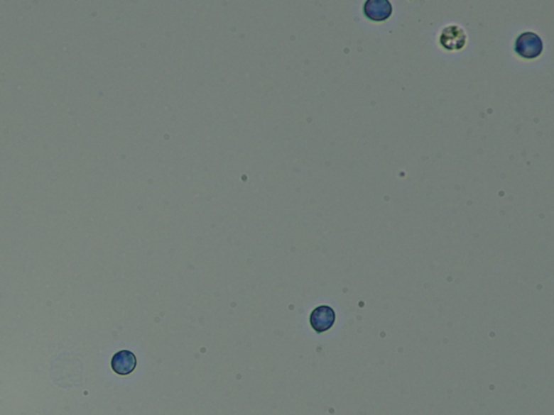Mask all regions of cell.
<instances>
[{"mask_svg":"<svg viewBox=\"0 0 554 415\" xmlns=\"http://www.w3.org/2000/svg\"><path fill=\"white\" fill-rule=\"evenodd\" d=\"M543 50V43L538 35L532 32L521 34L516 39V51L524 59H536Z\"/></svg>","mask_w":554,"mask_h":415,"instance_id":"1","label":"cell"},{"mask_svg":"<svg viewBox=\"0 0 554 415\" xmlns=\"http://www.w3.org/2000/svg\"><path fill=\"white\" fill-rule=\"evenodd\" d=\"M335 321H336V313L327 305L316 307L310 316L311 327L317 333H322L332 329Z\"/></svg>","mask_w":554,"mask_h":415,"instance_id":"2","label":"cell"},{"mask_svg":"<svg viewBox=\"0 0 554 415\" xmlns=\"http://www.w3.org/2000/svg\"><path fill=\"white\" fill-rule=\"evenodd\" d=\"M440 41L447 50H460L466 45L467 35L460 26H450L444 28Z\"/></svg>","mask_w":554,"mask_h":415,"instance_id":"3","label":"cell"},{"mask_svg":"<svg viewBox=\"0 0 554 415\" xmlns=\"http://www.w3.org/2000/svg\"><path fill=\"white\" fill-rule=\"evenodd\" d=\"M392 5L388 0H367L364 4V13L369 20L381 22L392 16Z\"/></svg>","mask_w":554,"mask_h":415,"instance_id":"4","label":"cell"},{"mask_svg":"<svg viewBox=\"0 0 554 415\" xmlns=\"http://www.w3.org/2000/svg\"><path fill=\"white\" fill-rule=\"evenodd\" d=\"M136 367V358L129 350H121L112 358V369L119 375H128Z\"/></svg>","mask_w":554,"mask_h":415,"instance_id":"5","label":"cell"}]
</instances>
